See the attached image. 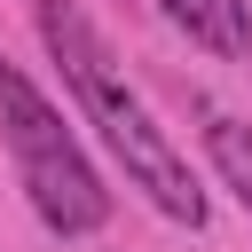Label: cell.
<instances>
[{"label": "cell", "mask_w": 252, "mask_h": 252, "mask_svg": "<svg viewBox=\"0 0 252 252\" xmlns=\"http://www.w3.org/2000/svg\"><path fill=\"white\" fill-rule=\"evenodd\" d=\"M32 16H39L47 55L63 63V87H71L79 118H87V126L102 134V150L126 165V189H142L165 220L205 228V189H197L189 158H181V150L165 142V126L142 110V94L126 87V71H118L110 39L87 24V8H79V0H32Z\"/></svg>", "instance_id": "cell-1"}, {"label": "cell", "mask_w": 252, "mask_h": 252, "mask_svg": "<svg viewBox=\"0 0 252 252\" xmlns=\"http://www.w3.org/2000/svg\"><path fill=\"white\" fill-rule=\"evenodd\" d=\"M0 142H8L16 181H24V197H32V213H39L47 236H94V228L110 220V189H102V173L87 165L79 134L63 126V110H55L8 55H0Z\"/></svg>", "instance_id": "cell-2"}, {"label": "cell", "mask_w": 252, "mask_h": 252, "mask_svg": "<svg viewBox=\"0 0 252 252\" xmlns=\"http://www.w3.org/2000/svg\"><path fill=\"white\" fill-rule=\"evenodd\" d=\"M165 24H181L197 47H213L220 63H244L252 55V8L244 0H158Z\"/></svg>", "instance_id": "cell-3"}, {"label": "cell", "mask_w": 252, "mask_h": 252, "mask_svg": "<svg viewBox=\"0 0 252 252\" xmlns=\"http://www.w3.org/2000/svg\"><path fill=\"white\" fill-rule=\"evenodd\" d=\"M205 158H213L220 189L252 213V126H244V118H228V110H205Z\"/></svg>", "instance_id": "cell-4"}]
</instances>
